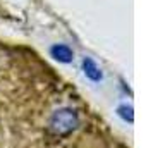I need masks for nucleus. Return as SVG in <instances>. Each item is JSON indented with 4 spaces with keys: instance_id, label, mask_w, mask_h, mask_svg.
Wrapping results in <instances>:
<instances>
[{
    "instance_id": "nucleus-1",
    "label": "nucleus",
    "mask_w": 153,
    "mask_h": 148,
    "mask_svg": "<svg viewBox=\"0 0 153 148\" xmlns=\"http://www.w3.org/2000/svg\"><path fill=\"white\" fill-rule=\"evenodd\" d=\"M79 124V117H77L76 110L72 109H59L53 112L52 119H50V129L55 134H67L72 129H76Z\"/></svg>"
},
{
    "instance_id": "nucleus-2",
    "label": "nucleus",
    "mask_w": 153,
    "mask_h": 148,
    "mask_svg": "<svg viewBox=\"0 0 153 148\" xmlns=\"http://www.w3.org/2000/svg\"><path fill=\"white\" fill-rule=\"evenodd\" d=\"M50 55L53 57L55 60L62 64H69L72 62V59H74V52L71 48L69 45H65V43H55V45H52L50 47Z\"/></svg>"
},
{
    "instance_id": "nucleus-3",
    "label": "nucleus",
    "mask_w": 153,
    "mask_h": 148,
    "mask_svg": "<svg viewBox=\"0 0 153 148\" xmlns=\"http://www.w3.org/2000/svg\"><path fill=\"white\" fill-rule=\"evenodd\" d=\"M83 71H84V74H86V78H90L91 81H95V83H98V81H102V79H103L102 69L98 67L97 62H95L93 59H90V57H84Z\"/></svg>"
},
{
    "instance_id": "nucleus-4",
    "label": "nucleus",
    "mask_w": 153,
    "mask_h": 148,
    "mask_svg": "<svg viewBox=\"0 0 153 148\" xmlns=\"http://www.w3.org/2000/svg\"><path fill=\"white\" fill-rule=\"evenodd\" d=\"M119 114H120V115H122L126 120L132 122V109H131V107H126V105L119 107Z\"/></svg>"
}]
</instances>
